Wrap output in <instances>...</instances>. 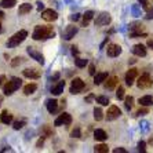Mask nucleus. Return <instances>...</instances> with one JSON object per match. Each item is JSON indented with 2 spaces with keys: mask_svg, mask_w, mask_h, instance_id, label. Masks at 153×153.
Masks as SVG:
<instances>
[{
  "mask_svg": "<svg viewBox=\"0 0 153 153\" xmlns=\"http://www.w3.org/2000/svg\"><path fill=\"white\" fill-rule=\"evenodd\" d=\"M106 79H108V73H106V72L97 73V75H94V84H97V85L102 84L103 82H106Z\"/></svg>",
  "mask_w": 153,
  "mask_h": 153,
  "instance_id": "dca6fc26",
  "label": "nucleus"
},
{
  "mask_svg": "<svg viewBox=\"0 0 153 153\" xmlns=\"http://www.w3.org/2000/svg\"><path fill=\"white\" fill-rule=\"evenodd\" d=\"M43 8H44V4H43L42 1H39V3H37V10H39V11H42Z\"/></svg>",
  "mask_w": 153,
  "mask_h": 153,
  "instance_id": "8fccbe9b",
  "label": "nucleus"
},
{
  "mask_svg": "<svg viewBox=\"0 0 153 153\" xmlns=\"http://www.w3.org/2000/svg\"><path fill=\"white\" fill-rule=\"evenodd\" d=\"M3 32V26H1V24H0V33Z\"/></svg>",
  "mask_w": 153,
  "mask_h": 153,
  "instance_id": "4d7b16f0",
  "label": "nucleus"
},
{
  "mask_svg": "<svg viewBox=\"0 0 153 153\" xmlns=\"http://www.w3.org/2000/svg\"><path fill=\"white\" fill-rule=\"evenodd\" d=\"M95 100V97L93 95V94H90L88 97H85V102H91V101H94Z\"/></svg>",
  "mask_w": 153,
  "mask_h": 153,
  "instance_id": "c03bdc74",
  "label": "nucleus"
},
{
  "mask_svg": "<svg viewBox=\"0 0 153 153\" xmlns=\"http://www.w3.org/2000/svg\"><path fill=\"white\" fill-rule=\"evenodd\" d=\"M58 109V101L57 100H48L47 101V111L50 113H55Z\"/></svg>",
  "mask_w": 153,
  "mask_h": 153,
  "instance_id": "6ab92c4d",
  "label": "nucleus"
},
{
  "mask_svg": "<svg viewBox=\"0 0 153 153\" xmlns=\"http://www.w3.org/2000/svg\"><path fill=\"white\" fill-rule=\"evenodd\" d=\"M71 123H72V116L69 113H66V112H62V113L55 119L54 126L59 127V126H68V124H71Z\"/></svg>",
  "mask_w": 153,
  "mask_h": 153,
  "instance_id": "423d86ee",
  "label": "nucleus"
},
{
  "mask_svg": "<svg viewBox=\"0 0 153 153\" xmlns=\"http://www.w3.org/2000/svg\"><path fill=\"white\" fill-rule=\"evenodd\" d=\"M145 18L146 19H153V7L148 10V14L145 15Z\"/></svg>",
  "mask_w": 153,
  "mask_h": 153,
  "instance_id": "a19ab883",
  "label": "nucleus"
},
{
  "mask_svg": "<svg viewBox=\"0 0 153 153\" xmlns=\"http://www.w3.org/2000/svg\"><path fill=\"white\" fill-rule=\"evenodd\" d=\"M131 11H132V15H134V17H139V15H141V10H139L138 4H132Z\"/></svg>",
  "mask_w": 153,
  "mask_h": 153,
  "instance_id": "72a5a7b5",
  "label": "nucleus"
},
{
  "mask_svg": "<svg viewBox=\"0 0 153 153\" xmlns=\"http://www.w3.org/2000/svg\"><path fill=\"white\" fill-rule=\"evenodd\" d=\"M120 116H121V111L116 105H112V106L108 109V113H106L108 120H116V119H119Z\"/></svg>",
  "mask_w": 153,
  "mask_h": 153,
  "instance_id": "9d476101",
  "label": "nucleus"
},
{
  "mask_svg": "<svg viewBox=\"0 0 153 153\" xmlns=\"http://www.w3.org/2000/svg\"><path fill=\"white\" fill-rule=\"evenodd\" d=\"M1 152H13V149H10V148H4V149H1Z\"/></svg>",
  "mask_w": 153,
  "mask_h": 153,
  "instance_id": "5fc2aeb1",
  "label": "nucleus"
},
{
  "mask_svg": "<svg viewBox=\"0 0 153 153\" xmlns=\"http://www.w3.org/2000/svg\"><path fill=\"white\" fill-rule=\"evenodd\" d=\"M43 134H44V137H48V135H53V130H51L48 126H44V127L42 128Z\"/></svg>",
  "mask_w": 153,
  "mask_h": 153,
  "instance_id": "f704fd0d",
  "label": "nucleus"
},
{
  "mask_svg": "<svg viewBox=\"0 0 153 153\" xmlns=\"http://www.w3.org/2000/svg\"><path fill=\"white\" fill-rule=\"evenodd\" d=\"M139 103L142 106H152L153 105V97L152 95H143L139 98Z\"/></svg>",
  "mask_w": 153,
  "mask_h": 153,
  "instance_id": "412c9836",
  "label": "nucleus"
},
{
  "mask_svg": "<svg viewBox=\"0 0 153 153\" xmlns=\"http://www.w3.org/2000/svg\"><path fill=\"white\" fill-rule=\"evenodd\" d=\"M26 53L30 55V58H32V59L37 61V62H39V64H42V65L44 64V57H43L42 53H39V51L36 50V48H33V47L29 46L28 48H26Z\"/></svg>",
  "mask_w": 153,
  "mask_h": 153,
  "instance_id": "6e6552de",
  "label": "nucleus"
},
{
  "mask_svg": "<svg viewBox=\"0 0 153 153\" xmlns=\"http://www.w3.org/2000/svg\"><path fill=\"white\" fill-rule=\"evenodd\" d=\"M94 18V11H85V14L83 15V26H87L90 24V21Z\"/></svg>",
  "mask_w": 153,
  "mask_h": 153,
  "instance_id": "393cba45",
  "label": "nucleus"
},
{
  "mask_svg": "<svg viewBox=\"0 0 153 153\" xmlns=\"http://www.w3.org/2000/svg\"><path fill=\"white\" fill-rule=\"evenodd\" d=\"M113 152H114V153H127V150L123 149V148H117V149H114Z\"/></svg>",
  "mask_w": 153,
  "mask_h": 153,
  "instance_id": "a18cd8bd",
  "label": "nucleus"
},
{
  "mask_svg": "<svg viewBox=\"0 0 153 153\" xmlns=\"http://www.w3.org/2000/svg\"><path fill=\"white\" fill-rule=\"evenodd\" d=\"M24 126H26V120L25 119H21V120H17L14 121V124H13V127H14V130H21Z\"/></svg>",
  "mask_w": 153,
  "mask_h": 153,
  "instance_id": "7c9ffc66",
  "label": "nucleus"
},
{
  "mask_svg": "<svg viewBox=\"0 0 153 153\" xmlns=\"http://www.w3.org/2000/svg\"><path fill=\"white\" fill-rule=\"evenodd\" d=\"M44 139H46V137L43 135L42 138H40L39 141H37V145H36V146H37V148H40V146H43V143H44Z\"/></svg>",
  "mask_w": 153,
  "mask_h": 153,
  "instance_id": "79ce46f5",
  "label": "nucleus"
},
{
  "mask_svg": "<svg viewBox=\"0 0 153 153\" xmlns=\"http://www.w3.org/2000/svg\"><path fill=\"white\" fill-rule=\"evenodd\" d=\"M116 98L117 100H124V88L121 85H119L117 91H116Z\"/></svg>",
  "mask_w": 153,
  "mask_h": 153,
  "instance_id": "473e14b6",
  "label": "nucleus"
},
{
  "mask_svg": "<svg viewBox=\"0 0 153 153\" xmlns=\"http://www.w3.org/2000/svg\"><path fill=\"white\" fill-rule=\"evenodd\" d=\"M148 47L153 48V40H148Z\"/></svg>",
  "mask_w": 153,
  "mask_h": 153,
  "instance_id": "864d4df0",
  "label": "nucleus"
},
{
  "mask_svg": "<svg viewBox=\"0 0 153 153\" xmlns=\"http://www.w3.org/2000/svg\"><path fill=\"white\" fill-rule=\"evenodd\" d=\"M37 90V85L35 84V83H29V84H26L25 87H24V94L25 95H30V94H33Z\"/></svg>",
  "mask_w": 153,
  "mask_h": 153,
  "instance_id": "b1692460",
  "label": "nucleus"
},
{
  "mask_svg": "<svg viewBox=\"0 0 153 153\" xmlns=\"http://www.w3.org/2000/svg\"><path fill=\"white\" fill-rule=\"evenodd\" d=\"M4 80H6V77H4V76H3V75H0V87H1V85H3Z\"/></svg>",
  "mask_w": 153,
  "mask_h": 153,
  "instance_id": "3c124183",
  "label": "nucleus"
},
{
  "mask_svg": "<svg viewBox=\"0 0 153 153\" xmlns=\"http://www.w3.org/2000/svg\"><path fill=\"white\" fill-rule=\"evenodd\" d=\"M28 37V32H26L25 29H21L19 32H17V33H14V35L11 36L10 39H8V42H7V47H10V48H13V47H17V46H19L24 40Z\"/></svg>",
  "mask_w": 153,
  "mask_h": 153,
  "instance_id": "f03ea898",
  "label": "nucleus"
},
{
  "mask_svg": "<svg viewBox=\"0 0 153 153\" xmlns=\"http://www.w3.org/2000/svg\"><path fill=\"white\" fill-rule=\"evenodd\" d=\"M21 84H22L21 79L19 77H13L10 82H7L6 84H4V87H3L4 95H11L14 91H17V90L21 87Z\"/></svg>",
  "mask_w": 153,
  "mask_h": 153,
  "instance_id": "7ed1b4c3",
  "label": "nucleus"
},
{
  "mask_svg": "<svg viewBox=\"0 0 153 153\" xmlns=\"http://www.w3.org/2000/svg\"><path fill=\"white\" fill-rule=\"evenodd\" d=\"M80 19V14H73L71 15V21H79Z\"/></svg>",
  "mask_w": 153,
  "mask_h": 153,
  "instance_id": "37998d69",
  "label": "nucleus"
},
{
  "mask_svg": "<svg viewBox=\"0 0 153 153\" xmlns=\"http://www.w3.org/2000/svg\"><path fill=\"white\" fill-rule=\"evenodd\" d=\"M138 150H139V152H142V153H145V150H146L145 141H139V142H138Z\"/></svg>",
  "mask_w": 153,
  "mask_h": 153,
  "instance_id": "e433bc0d",
  "label": "nucleus"
},
{
  "mask_svg": "<svg viewBox=\"0 0 153 153\" xmlns=\"http://www.w3.org/2000/svg\"><path fill=\"white\" fill-rule=\"evenodd\" d=\"M58 79H59V73H55V75L51 77V80H58Z\"/></svg>",
  "mask_w": 153,
  "mask_h": 153,
  "instance_id": "603ef678",
  "label": "nucleus"
},
{
  "mask_svg": "<svg viewBox=\"0 0 153 153\" xmlns=\"http://www.w3.org/2000/svg\"><path fill=\"white\" fill-rule=\"evenodd\" d=\"M17 4V0H1L0 1V7L1 8H13Z\"/></svg>",
  "mask_w": 153,
  "mask_h": 153,
  "instance_id": "a878e982",
  "label": "nucleus"
},
{
  "mask_svg": "<svg viewBox=\"0 0 153 153\" xmlns=\"http://www.w3.org/2000/svg\"><path fill=\"white\" fill-rule=\"evenodd\" d=\"M84 87H85V84L82 79L75 77L71 83V94H80L84 90Z\"/></svg>",
  "mask_w": 153,
  "mask_h": 153,
  "instance_id": "20e7f679",
  "label": "nucleus"
},
{
  "mask_svg": "<svg viewBox=\"0 0 153 153\" xmlns=\"http://www.w3.org/2000/svg\"><path fill=\"white\" fill-rule=\"evenodd\" d=\"M106 53H108V55L112 58L119 57L121 54V47L119 46V44H109L106 48Z\"/></svg>",
  "mask_w": 153,
  "mask_h": 153,
  "instance_id": "9b49d317",
  "label": "nucleus"
},
{
  "mask_svg": "<svg viewBox=\"0 0 153 153\" xmlns=\"http://www.w3.org/2000/svg\"><path fill=\"white\" fill-rule=\"evenodd\" d=\"M95 101L98 103H101V105H103V106H108V103H109V98L105 95H100V97H97Z\"/></svg>",
  "mask_w": 153,
  "mask_h": 153,
  "instance_id": "c756f323",
  "label": "nucleus"
},
{
  "mask_svg": "<svg viewBox=\"0 0 153 153\" xmlns=\"http://www.w3.org/2000/svg\"><path fill=\"white\" fill-rule=\"evenodd\" d=\"M111 21H112V18H111V15H109V13H101V14L95 18V25L105 26V25H109Z\"/></svg>",
  "mask_w": 153,
  "mask_h": 153,
  "instance_id": "0eeeda50",
  "label": "nucleus"
},
{
  "mask_svg": "<svg viewBox=\"0 0 153 153\" xmlns=\"http://www.w3.org/2000/svg\"><path fill=\"white\" fill-rule=\"evenodd\" d=\"M152 1H153V0H152Z\"/></svg>",
  "mask_w": 153,
  "mask_h": 153,
  "instance_id": "bf43d9fd",
  "label": "nucleus"
},
{
  "mask_svg": "<svg viewBox=\"0 0 153 153\" xmlns=\"http://www.w3.org/2000/svg\"><path fill=\"white\" fill-rule=\"evenodd\" d=\"M72 137H73V138H80V137H82V134H80V128L76 127L75 130L72 131Z\"/></svg>",
  "mask_w": 153,
  "mask_h": 153,
  "instance_id": "4c0bfd02",
  "label": "nucleus"
},
{
  "mask_svg": "<svg viewBox=\"0 0 153 153\" xmlns=\"http://www.w3.org/2000/svg\"><path fill=\"white\" fill-rule=\"evenodd\" d=\"M76 33H77V28H76V26H72V25L68 26L64 32V39L65 40H71L72 37H75Z\"/></svg>",
  "mask_w": 153,
  "mask_h": 153,
  "instance_id": "4468645a",
  "label": "nucleus"
},
{
  "mask_svg": "<svg viewBox=\"0 0 153 153\" xmlns=\"http://www.w3.org/2000/svg\"><path fill=\"white\" fill-rule=\"evenodd\" d=\"M64 88H65V82L64 80H59L55 85H53V88H51V93L54 95H59V94L64 93Z\"/></svg>",
  "mask_w": 153,
  "mask_h": 153,
  "instance_id": "2eb2a0df",
  "label": "nucleus"
},
{
  "mask_svg": "<svg viewBox=\"0 0 153 153\" xmlns=\"http://www.w3.org/2000/svg\"><path fill=\"white\" fill-rule=\"evenodd\" d=\"M94 119H95L97 121H101L103 119V112L101 108H95V109H94Z\"/></svg>",
  "mask_w": 153,
  "mask_h": 153,
  "instance_id": "cd10ccee",
  "label": "nucleus"
},
{
  "mask_svg": "<svg viewBox=\"0 0 153 153\" xmlns=\"http://www.w3.org/2000/svg\"><path fill=\"white\" fill-rule=\"evenodd\" d=\"M137 76H138V71H137V69H130V71L126 73V84H127L128 87H131V85L134 84V80H135Z\"/></svg>",
  "mask_w": 153,
  "mask_h": 153,
  "instance_id": "f8f14e48",
  "label": "nucleus"
},
{
  "mask_svg": "<svg viewBox=\"0 0 153 153\" xmlns=\"http://www.w3.org/2000/svg\"><path fill=\"white\" fill-rule=\"evenodd\" d=\"M88 72H90V75L94 76L95 75V66H94V65H90V71Z\"/></svg>",
  "mask_w": 153,
  "mask_h": 153,
  "instance_id": "de8ad7c7",
  "label": "nucleus"
},
{
  "mask_svg": "<svg viewBox=\"0 0 153 153\" xmlns=\"http://www.w3.org/2000/svg\"><path fill=\"white\" fill-rule=\"evenodd\" d=\"M94 138L97 139V141H101V142H103V141H106V138H108V135H106V132L103 131V130H95L94 131Z\"/></svg>",
  "mask_w": 153,
  "mask_h": 153,
  "instance_id": "5701e85b",
  "label": "nucleus"
},
{
  "mask_svg": "<svg viewBox=\"0 0 153 153\" xmlns=\"http://www.w3.org/2000/svg\"><path fill=\"white\" fill-rule=\"evenodd\" d=\"M0 121L3 124H10V123H13V114L8 113V111H3L0 114Z\"/></svg>",
  "mask_w": 153,
  "mask_h": 153,
  "instance_id": "f3484780",
  "label": "nucleus"
},
{
  "mask_svg": "<svg viewBox=\"0 0 153 153\" xmlns=\"http://www.w3.org/2000/svg\"><path fill=\"white\" fill-rule=\"evenodd\" d=\"M131 51L137 57H145L146 55V47L143 46V44H135V46L131 48Z\"/></svg>",
  "mask_w": 153,
  "mask_h": 153,
  "instance_id": "ddd939ff",
  "label": "nucleus"
},
{
  "mask_svg": "<svg viewBox=\"0 0 153 153\" xmlns=\"http://www.w3.org/2000/svg\"><path fill=\"white\" fill-rule=\"evenodd\" d=\"M22 59H24V58H21V57L14 58V59L11 61V66H14V68H15V66H18V65H19V64L22 62Z\"/></svg>",
  "mask_w": 153,
  "mask_h": 153,
  "instance_id": "c9c22d12",
  "label": "nucleus"
},
{
  "mask_svg": "<svg viewBox=\"0 0 153 153\" xmlns=\"http://www.w3.org/2000/svg\"><path fill=\"white\" fill-rule=\"evenodd\" d=\"M3 17H4V13L0 10V19H3Z\"/></svg>",
  "mask_w": 153,
  "mask_h": 153,
  "instance_id": "6e6d98bb",
  "label": "nucleus"
},
{
  "mask_svg": "<svg viewBox=\"0 0 153 153\" xmlns=\"http://www.w3.org/2000/svg\"><path fill=\"white\" fill-rule=\"evenodd\" d=\"M42 18L44 19V21H47V22H53V21H55V19L58 18V13H57L55 10H53V8H48V10H43Z\"/></svg>",
  "mask_w": 153,
  "mask_h": 153,
  "instance_id": "1a4fd4ad",
  "label": "nucleus"
},
{
  "mask_svg": "<svg viewBox=\"0 0 153 153\" xmlns=\"http://www.w3.org/2000/svg\"><path fill=\"white\" fill-rule=\"evenodd\" d=\"M71 48H72V54H73V55H77V54H79L77 47H76V46H72Z\"/></svg>",
  "mask_w": 153,
  "mask_h": 153,
  "instance_id": "49530a36",
  "label": "nucleus"
},
{
  "mask_svg": "<svg viewBox=\"0 0 153 153\" xmlns=\"http://www.w3.org/2000/svg\"><path fill=\"white\" fill-rule=\"evenodd\" d=\"M87 62H88V61L84 59V58H76L75 59V65L77 68H84L85 65H87Z\"/></svg>",
  "mask_w": 153,
  "mask_h": 153,
  "instance_id": "2f4dec72",
  "label": "nucleus"
},
{
  "mask_svg": "<svg viewBox=\"0 0 153 153\" xmlns=\"http://www.w3.org/2000/svg\"><path fill=\"white\" fill-rule=\"evenodd\" d=\"M22 75L28 79H39L40 77V73L36 71V69H25V71L22 72Z\"/></svg>",
  "mask_w": 153,
  "mask_h": 153,
  "instance_id": "a211bd4d",
  "label": "nucleus"
},
{
  "mask_svg": "<svg viewBox=\"0 0 153 153\" xmlns=\"http://www.w3.org/2000/svg\"><path fill=\"white\" fill-rule=\"evenodd\" d=\"M132 105H134V98L132 97H126L124 98V106L127 111H130L132 108Z\"/></svg>",
  "mask_w": 153,
  "mask_h": 153,
  "instance_id": "c85d7f7f",
  "label": "nucleus"
},
{
  "mask_svg": "<svg viewBox=\"0 0 153 153\" xmlns=\"http://www.w3.org/2000/svg\"><path fill=\"white\" fill-rule=\"evenodd\" d=\"M0 101H1V98H0Z\"/></svg>",
  "mask_w": 153,
  "mask_h": 153,
  "instance_id": "13d9d810",
  "label": "nucleus"
},
{
  "mask_svg": "<svg viewBox=\"0 0 153 153\" xmlns=\"http://www.w3.org/2000/svg\"><path fill=\"white\" fill-rule=\"evenodd\" d=\"M141 130H142L143 132L148 131V130H149V123H148V121H141Z\"/></svg>",
  "mask_w": 153,
  "mask_h": 153,
  "instance_id": "58836bf2",
  "label": "nucleus"
},
{
  "mask_svg": "<svg viewBox=\"0 0 153 153\" xmlns=\"http://www.w3.org/2000/svg\"><path fill=\"white\" fill-rule=\"evenodd\" d=\"M94 152H97V153H106V152H109V148H108V145H105V143H100V145L94 146Z\"/></svg>",
  "mask_w": 153,
  "mask_h": 153,
  "instance_id": "bb28decb",
  "label": "nucleus"
},
{
  "mask_svg": "<svg viewBox=\"0 0 153 153\" xmlns=\"http://www.w3.org/2000/svg\"><path fill=\"white\" fill-rule=\"evenodd\" d=\"M153 84L152 79H150V76L148 75V73H143V75H141L138 77V82H137V85H138L139 88H150Z\"/></svg>",
  "mask_w": 153,
  "mask_h": 153,
  "instance_id": "39448f33",
  "label": "nucleus"
},
{
  "mask_svg": "<svg viewBox=\"0 0 153 153\" xmlns=\"http://www.w3.org/2000/svg\"><path fill=\"white\" fill-rule=\"evenodd\" d=\"M117 83H119L117 76H112V77H108V82H106V84H105V87H106L108 90H113L114 87L117 85Z\"/></svg>",
  "mask_w": 153,
  "mask_h": 153,
  "instance_id": "aec40b11",
  "label": "nucleus"
},
{
  "mask_svg": "<svg viewBox=\"0 0 153 153\" xmlns=\"http://www.w3.org/2000/svg\"><path fill=\"white\" fill-rule=\"evenodd\" d=\"M138 1L142 4L143 10H149V1H148V0H138Z\"/></svg>",
  "mask_w": 153,
  "mask_h": 153,
  "instance_id": "ea45409f",
  "label": "nucleus"
},
{
  "mask_svg": "<svg viewBox=\"0 0 153 153\" xmlns=\"http://www.w3.org/2000/svg\"><path fill=\"white\" fill-rule=\"evenodd\" d=\"M55 36V32L51 26H36L35 30L32 33L33 40H46V39H53Z\"/></svg>",
  "mask_w": 153,
  "mask_h": 153,
  "instance_id": "f257e3e1",
  "label": "nucleus"
},
{
  "mask_svg": "<svg viewBox=\"0 0 153 153\" xmlns=\"http://www.w3.org/2000/svg\"><path fill=\"white\" fill-rule=\"evenodd\" d=\"M32 11V4H29V3H24L19 6V8H18V14L19 15H25L28 14V13H30Z\"/></svg>",
  "mask_w": 153,
  "mask_h": 153,
  "instance_id": "4be33fe9",
  "label": "nucleus"
},
{
  "mask_svg": "<svg viewBox=\"0 0 153 153\" xmlns=\"http://www.w3.org/2000/svg\"><path fill=\"white\" fill-rule=\"evenodd\" d=\"M148 113V109H139L138 112H137V116H139V114H145Z\"/></svg>",
  "mask_w": 153,
  "mask_h": 153,
  "instance_id": "09e8293b",
  "label": "nucleus"
}]
</instances>
